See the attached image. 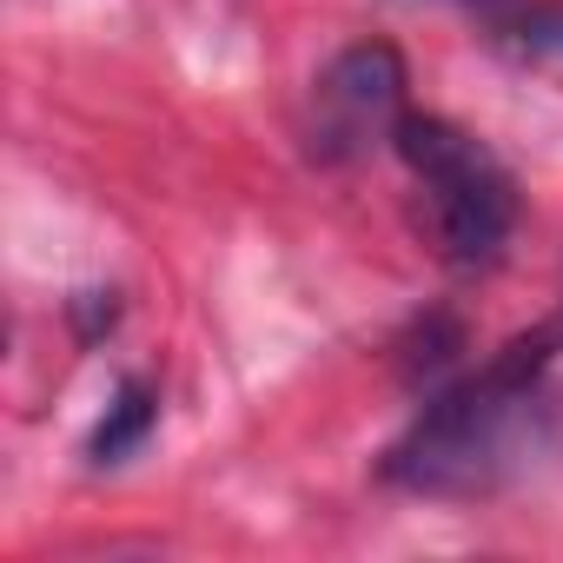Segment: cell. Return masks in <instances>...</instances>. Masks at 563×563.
Segmentation results:
<instances>
[{
  "label": "cell",
  "instance_id": "6da1fadb",
  "mask_svg": "<svg viewBox=\"0 0 563 563\" xmlns=\"http://www.w3.org/2000/svg\"><path fill=\"white\" fill-rule=\"evenodd\" d=\"M556 339L563 332H537L497 352L484 372L444 385L385 451V477L418 497H490L517 484L556 444V391H550Z\"/></svg>",
  "mask_w": 563,
  "mask_h": 563
},
{
  "label": "cell",
  "instance_id": "7a4b0ae2",
  "mask_svg": "<svg viewBox=\"0 0 563 563\" xmlns=\"http://www.w3.org/2000/svg\"><path fill=\"white\" fill-rule=\"evenodd\" d=\"M391 146L411 166V179L424 186L438 252L457 272L490 265L510 245V225H517V179L504 173V159L477 133H464L438 113H405Z\"/></svg>",
  "mask_w": 563,
  "mask_h": 563
},
{
  "label": "cell",
  "instance_id": "3957f363",
  "mask_svg": "<svg viewBox=\"0 0 563 563\" xmlns=\"http://www.w3.org/2000/svg\"><path fill=\"white\" fill-rule=\"evenodd\" d=\"M398 120H405V60L385 41H358L312 80L306 146L339 166V159L385 146L398 133Z\"/></svg>",
  "mask_w": 563,
  "mask_h": 563
},
{
  "label": "cell",
  "instance_id": "277c9868",
  "mask_svg": "<svg viewBox=\"0 0 563 563\" xmlns=\"http://www.w3.org/2000/svg\"><path fill=\"white\" fill-rule=\"evenodd\" d=\"M153 418H159V398L146 391V385H120V398L107 405V418H100V431H93V464H120V457H133L140 444H146V431H153Z\"/></svg>",
  "mask_w": 563,
  "mask_h": 563
},
{
  "label": "cell",
  "instance_id": "5b68a950",
  "mask_svg": "<svg viewBox=\"0 0 563 563\" xmlns=\"http://www.w3.org/2000/svg\"><path fill=\"white\" fill-rule=\"evenodd\" d=\"M504 34L530 54H563V8H517L504 21Z\"/></svg>",
  "mask_w": 563,
  "mask_h": 563
}]
</instances>
